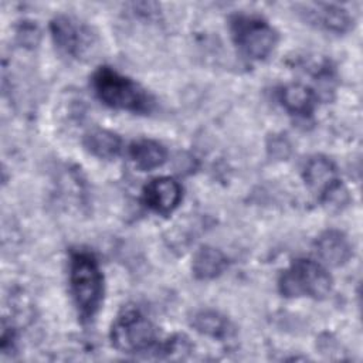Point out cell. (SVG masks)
Here are the masks:
<instances>
[{
  "mask_svg": "<svg viewBox=\"0 0 363 363\" xmlns=\"http://www.w3.org/2000/svg\"><path fill=\"white\" fill-rule=\"evenodd\" d=\"M71 295L82 320H91L104 299V275L94 254L79 250L69 258Z\"/></svg>",
  "mask_w": 363,
  "mask_h": 363,
  "instance_id": "cell-1",
  "label": "cell"
},
{
  "mask_svg": "<svg viewBox=\"0 0 363 363\" xmlns=\"http://www.w3.org/2000/svg\"><path fill=\"white\" fill-rule=\"evenodd\" d=\"M92 88L98 99L112 109L147 113L155 104L146 89L111 67H101L94 72Z\"/></svg>",
  "mask_w": 363,
  "mask_h": 363,
  "instance_id": "cell-2",
  "label": "cell"
},
{
  "mask_svg": "<svg viewBox=\"0 0 363 363\" xmlns=\"http://www.w3.org/2000/svg\"><path fill=\"white\" fill-rule=\"evenodd\" d=\"M111 342L115 349L128 354L159 350L156 326L138 308L126 306L113 320Z\"/></svg>",
  "mask_w": 363,
  "mask_h": 363,
  "instance_id": "cell-3",
  "label": "cell"
},
{
  "mask_svg": "<svg viewBox=\"0 0 363 363\" xmlns=\"http://www.w3.org/2000/svg\"><path fill=\"white\" fill-rule=\"evenodd\" d=\"M330 288L332 278L326 268L308 258L294 261L278 279V289L285 298L322 299L330 292Z\"/></svg>",
  "mask_w": 363,
  "mask_h": 363,
  "instance_id": "cell-4",
  "label": "cell"
},
{
  "mask_svg": "<svg viewBox=\"0 0 363 363\" xmlns=\"http://www.w3.org/2000/svg\"><path fill=\"white\" fill-rule=\"evenodd\" d=\"M230 28L233 40L241 54L254 61L265 60L278 43V33L275 28L257 16H234Z\"/></svg>",
  "mask_w": 363,
  "mask_h": 363,
  "instance_id": "cell-5",
  "label": "cell"
},
{
  "mask_svg": "<svg viewBox=\"0 0 363 363\" xmlns=\"http://www.w3.org/2000/svg\"><path fill=\"white\" fill-rule=\"evenodd\" d=\"M50 31L57 48L69 58L85 61L92 58L98 48L95 31L82 20L60 14L50 23Z\"/></svg>",
  "mask_w": 363,
  "mask_h": 363,
  "instance_id": "cell-6",
  "label": "cell"
},
{
  "mask_svg": "<svg viewBox=\"0 0 363 363\" xmlns=\"http://www.w3.org/2000/svg\"><path fill=\"white\" fill-rule=\"evenodd\" d=\"M303 180L308 189L319 199H329L340 187L339 173L335 163L325 156L311 157L303 167Z\"/></svg>",
  "mask_w": 363,
  "mask_h": 363,
  "instance_id": "cell-7",
  "label": "cell"
},
{
  "mask_svg": "<svg viewBox=\"0 0 363 363\" xmlns=\"http://www.w3.org/2000/svg\"><path fill=\"white\" fill-rule=\"evenodd\" d=\"M182 201V186L172 177L162 176L150 180L143 189V203L160 216L173 213Z\"/></svg>",
  "mask_w": 363,
  "mask_h": 363,
  "instance_id": "cell-8",
  "label": "cell"
},
{
  "mask_svg": "<svg viewBox=\"0 0 363 363\" xmlns=\"http://www.w3.org/2000/svg\"><path fill=\"white\" fill-rule=\"evenodd\" d=\"M319 258L332 267L346 264L352 257V244L349 238L339 230H328L315 241Z\"/></svg>",
  "mask_w": 363,
  "mask_h": 363,
  "instance_id": "cell-9",
  "label": "cell"
},
{
  "mask_svg": "<svg viewBox=\"0 0 363 363\" xmlns=\"http://www.w3.org/2000/svg\"><path fill=\"white\" fill-rule=\"evenodd\" d=\"M303 14L311 24L337 34L347 31L353 24V18L346 10L332 4L306 6V11H303Z\"/></svg>",
  "mask_w": 363,
  "mask_h": 363,
  "instance_id": "cell-10",
  "label": "cell"
},
{
  "mask_svg": "<svg viewBox=\"0 0 363 363\" xmlns=\"http://www.w3.org/2000/svg\"><path fill=\"white\" fill-rule=\"evenodd\" d=\"M281 105L292 115L311 116L316 106L315 92L302 84H289L278 91Z\"/></svg>",
  "mask_w": 363,
  "mask_h": 363,
  "instance_id": "cell-11",
  "label": "cell"
},
{
  "mask_svg": "<svg viewBox=\"0 0 363 363\" xmlns=\"http://www.w3.org/2000/svg\"><path fill=\"white\" fill-rule=\"evenodd\" d=\"M129 157L140 170H153L160 167L167 159L166 147L152 139H139L130 143Z\"/></svg>",
  "mask_w": 363,
  "mask_h": 363,
  "instance_id": "cell-12",
  "label": "cell"
},
{
  "mask_svg": "<svg viewBox=\"0 0 363 363\" xmlns=\"http://www.w3.org/2000/svg\"><path fill=\"white\" fill-rule=\"evenodd\" d=\"M227 257L217 248L204 245L193 257V275L197 279H213L224 272L227 268Z\"/></svg>",
  "mask_w": 363,
  "mask_h": 363,
  "instance_id": "cell-13",
  "label": "cell"
},
{
  "mask_svg": "<svg viewBox=\"0 0 363 363\" xmlns=\"http://www.w3.org/2000/svg\"><path fill=\"white\" fill-rule=\"evenodd\" d=\"M84 146L99 159H113L121 153L122 140L116 133L96 128L84 136Z\"/></svg>",
  "mask_w": 363,
  "mask_h": 363,
  "instance_id": "cell-14",
  "label": "cell"
},
{
  "mask_svg": "<svg viewBox=\"0 0 363 363\" xmlns=\"http://www.w3.org/2000/svg\"><path fill=\"white\" fill-rule=\"evenodd\" d=\"M191 326L201 335L223 340L231 335V325L216 311H199L191 318Z\"/></svg>",
  "mask_w": 363,
  "mask_h": 363,
  "instance_id": "cell-15",
  "label": "cell"
}]
</instances>
